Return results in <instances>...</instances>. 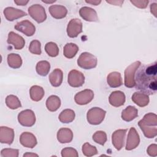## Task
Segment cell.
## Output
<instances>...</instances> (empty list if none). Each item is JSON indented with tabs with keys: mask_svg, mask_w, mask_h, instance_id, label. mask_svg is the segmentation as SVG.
Here are the masks:
<instances>
[{
	"mask_svg": "<svg viewBox=\"0 0 157 157\" xmlns=\"http://www.w3.org/2000/svg\"><path fill=\"white\" fill-rule=\"evenodd\" d=\"M3 13L5 18L10 21H12L15 20L27 15V13L25 12L12 7H7L5 8Z\"/></svg>",
	"mask_w": 157,
	"mask_h": 157,
	"instance_id": "14",
	"label": "cell"
},
{
	"mask_svg": "<svg viewBox=\"0 0 157 157\" xmlns=\"http://www.w3.org/2000/svg\"><path fill=\"white\" fill-rule=\"evenodd\" d=\"M45 51L51 57H56L59 53V48L57 44L53 42H49L45 44Z\"/></svg>",
	"mask_w": 157,
	"mask_h": 157,
	"instance_id": "33",
	"label": "cell"
},
{
	"mask_svg": "<svg viewBox=\"0 0 157 157\" xmlns=\"http://www.w3.org/2000/svg\"><path fill=\"white\" fill-rule=\"evenodd\" d=\"M14 139V131L7 126L0 127V142L1 144H12Z\"/></svg>",
	"mask_w": 157,
	"mask_h": 157,
	"instance_id": "18",
	"label": "cell"
},
{
	"mask_svg": "<svg viewBox=\"0 0 157 157\" xmlns=\"http://www.w3.org/2000/svg\"><path fill=\"white\" fill-rule=\"evenodd\" d=\"M29 50L33 54L40 55L42 53L40 42L37 40H32L29 46Z\"/></svg>",
	"mask_w": 157,
	"mask_h": 157,
	"instance_id": "36",
	"label": "cell"
},
{
	"mask_svg": "<svg viewBox=\"0 0 157 157\" xmlns=\"http://www.w3.org/2000/svg\"><path fill=\"white\" fill-rule=\"evenodd\" d=\"M156 11H157L156 3H152L150 5V12L155 16V17H156Z\"/></svg>",
	"mask_w": 157,
	"mask_h": 157,
	"instance_id": "41",
	"label": "cell"
},
{
	"mask_svg": "<svg viewBox=\"0 0 157 157\" xmlns=\"http://www.w3.org/2000/svg\"><path fill=\"white\" fill-rule=\"evenodd\" d=\"M75 112L71 109H64L59 115L58 119L63 123H69L75 118Z\"/></svg>",
	"mask_w": 157,
	"mask_h": 157,
	"instance_id": "30",
	"label": "cell"
},
{
	"mask_svg": "<svg viewBox=\"0 0 157 157\" xmlns=\"http://www.w3.org/2000/svg\"><path fill=\"white\" fill-rule=\"evenodd\" d=\"M80 17L85 21L97 22L99 21V18L96 11L89 7L84 6L79 10Z\"/></svg>",
	"mask_w": 157,
	"mask_h": 157,
	"instance_id": "15",
	"label": "cell"
},
{
	"mask_svg": "<svg viewBox=\"0 0 157 157\" xmlns=\"http://www.w3.org/2000/svg\"><path fill=\"white\" fill-rule=\"evenodd\" d=\"M82 23L78 18H73L70 20L67 26V34L69 37L74 38L82 32Z\"/></svg>",
	"mask_w": 157,
	"mask_h": 157,
	"instance_id": "9",
	"label": "cell"
},
{
	"mask_svg": "<svg viewBox=\"0 0 157 157\" xmlns=\"http://www.w3.org/2000/svg\"><path fill=\"white\" fill-rule=\"evenodd\" d=\"M106 2L107 3H109V4H112V5L121 6L124 1H106Z\"/></svg>",
	"mask_w": 157,
	"mask_h": 157,
	"instance_id": "42",
	"label": "cell"
},
{
	"mask_svg": "<svg viewBox=\"0 0 157 157\" xmlns=\"http://www.w3.org/2000/svg\"><path fill=\"white\" fill-rule=\"evenodd\" d=\"M48 11L52 17L56 19H62L67 13V9L62 5H52L48 7Z\"/></svg>",
	"mask_w": 157,
	"mask_h": 157,
	"instance_id": "20",
	"label": "cell"
},
{
	"mask_svg": "<svg viewBox=\"0 0 157 157\" xmlns=\"http://www.w3.org/2000/svg\"><path fill=\"white\" fill-rule=\"evenodd\" d=\"M130 2L139 9H145L147 7L149 1L148 0H131Z\"/></svg>",
	"mask_w": 157,
	"mask_h": 157,
	"instance_id": "39",
	"label": "cell"
},
{
	"mask_svg": "<svg viewBox=\"0 0 157 157\" xmlns=\"http://www.w3.org/2000/svg\"><path fill=\"white\" fill-rule=\"evenodd\" d=\"M78 51V47L74 43H67L63 48L64 56L69 59L74 58Z\"/></svg>",
	"mask_w": 157,
	"mask_h": 157,
	"instance_id": "29",
	"label": "cell"
},
{
	"mask_svg": "<svg viewBox=\"0 0 157 157\" xmlns=\"http://www.w3.org/2000/svg\"><path fill=\"white\" fill-rule=\"evenodd\" d=\"M49 81L51 85L54 87H58L61 85L63 79V72L58 68L54 69L49 75Z\"/></svg>",
	"mask_w": 157,
	"mask_h": 157,
	"instance_id": "24",
	"label": "cell"
},
{
	"mask_svg": "<svg viewBox=\"0 0 157 157\" xmlns=\"http://www.w3.org/2000/svg\"><path fill=\"white\" fill-rule=\"evenodd\" d=\"M138 125L144 136L148 138H154L157 135V115L154 113H148L138 122Z\"/></svg>",
	"mask_w": 157,
	"mask_h": 157,
	"instance_id": "2",
	"label": "cell"
},
{
	"mask_svg": "<svg viewBox=\"0 0 157 157\" xmlns=\"http://www.w3.org/2000/svg\"><path fill=\"white\" fill-rule=\"evenodd\" d=\"M67 82L72 87L82 86L85 82V76L80 71L75 69L71 70L68 74Z\"/></svg>",
	"mask_w": 157,
	"mask_h": 157,
	"instance_id": "8",
	"label": "cell"
},
{
	"mask_svg": "<svg viewBox=\"0 0 157 157\" xmlns=\"http://www.w3.org/2000/svg\"><path fill=\"white\" fill-rule=\"evenodd\" d=\"M7 42L9 44L12 45L16 50L22 49L25 45V40L23 37L13 31H10L8 34Z\"/></svg>",
	"mask_w": 157,
	"mask_h": 157,
	"instance_id": "16",
	"label": "cell"
},
{
	"mask_svg": "<svg viewBox=\"0 0 157 157\" xmlns=\"http://www.w3.org/2000/svg\"><path fill=\"white\" fill-rule=\"evenodd\" d=\"M125 101V94L121 91H113L109 97V102L110 104L115 107L123 105L124 104Z\"/></svg>",
	"mask_w": 157,
	"mask_h": 157,
	"instance_id": "19",
	"label": "cell"
},
{
	"mask_svg": "<svg viewBox=\"0 0 157 157\" xmlns=\"http://www.w3.org/2000/svg\"><path fill=\"white\" fill-rule=\"evenodd\" d=\"M45 94L44 90L42 87L38 85H33L29 90L31 99L36 102L40 101Z\"/></svg>",
	"mask_w": 157,
	"mask_h": 157,
	"instance_id": "27",
	"label": "cell"
},
{
	"mask_svg": "<svg viewBox=\"0 0 157 157\" xmlns=\"http://www.w3.org/2000/svg\"><path fill=\"white\" fill-rule=\"evenodd\" d=\"M106 112L99 107L90 109L86 114V119L90 124L98 125L102 123L105 116Z\"/></svg>",
	"mask_w": 157,
	"mask_h": 157,
	"instance_id": "5",
	"label": "cell"
},
{
	"mask_svg": "<svg viewBox=\"0 0 157 157\" xmlns=\"http://www.w3.org/2000/svg\"><path fill=\"white\" fill-rule=\"evenodd\" d=\"M148 155L150 156H157V145L155 144H151L148 146L147 150Z\"/></svg>",
	"mask_w": 157,
	"mask_h": 157,
	"instance_id": "40",
	"label": "cell"
},
{
	"mask_svg": "<svg viewBox=\"0 0 157 157\" xmlns=\"http://www.w3.org/2000/svg\"><path fill=\"white\" fill-rule=\"evenodd\" d=\"M62 157H78L77 151L72 147H66L62 149L61 152Z\"/></svg>",
	"mask_w": 157,
	"mask_h": 157,
	"instance_id": "37",
	"label": "cell"
},
{
	"mask_svg": "<svg viewBox=\"0 0 157 157\" xmlns=\"http://www.w3.org/2000/svg\"><path fill=\"white\" fill-rule=\"evenodd\" d=\"M131 99L134 103L140 107L147 106L150 101L148 95L141 91H137L133 93Z\"/></svg>",
	"mask_w": 157,
	"mask_h": 157,
	"instance_id": "22",
	"label": "cell"
},
{
	"mask_svg": "<svg viewBox=\"0 0 157 157\" xmlns=\"http://www.w3.org/2000/svg\"><path fill=\"white\" fill-rule=\"evenodd\" d=\"M141 65L139 61H136L128 66L124 71V84L127 88H132L135 86V74L139 67Z\"/></svg>",
	"mask_w": 157,
	"mask_h": 157,
	"instance_id": "3",
	"label": "cell"
},
{
	"mask_svg": "<svg viewBox=\"0 0 157 157\" xmlns=\"http://www.w3.org/2000/svg\"><path fill=\"white\" fill-rule=\"evenodd\" d=\"M6 104L10 109L15 110L21 107V102L17 96L10 94L6 98Z\"/></svg>",
	"mask_w": 157,
	"mask_h": 157,
	"instance_id": "32",
	"label": "cell"
},
{
	"mask_svg": "<svg viewBox=\"0 0 157 157\" xmlns=\"http://www.w3.org/2000/svg\"><path fill=\"white\" fill-rule=\"evenodd\" d=\"M61 105V100L56 95L50 96L46 101V107L50 112L56 111Z\"/></svg>",
	"mask_w": 157,
	"mask_h": 157,
	"instance_id": "26",
	"label": "cell"
},
{
	"mask_svg": "<svg viewBox=\"0 0 157 157\" xmlns=\"http://www.w3.org/2000/svg\"><path fill=\"white\" fill-rule=\"evenodd\" d=\"M19 150L13 148H4L1 151L2 157H18Z\"/></svg>",
	"mask_w": 157,
	"mask_h": 157,
	"instance_id": "38",
	"label": "cell"
},
{
	"mask_svg": "<svg viewBox=\"0 0 157 157\" xmlns=\"http://www.w3.org/2000/svg\"><path fill=\"white\" fill-rule=\"evenodd\" d=\"M85 2L86 3H88V4L94 5V6H98L101 2V1H98V0H88V1H87V0H86Z\"/></svg>",
	"mask_w": 157,
	"mask_h": 157,
	"instance_id": "44",
	"label": "cell"
},
{
	"mask_svg": "<svg viewBox=\"0 0 157 157\" xmlns=\"http://www.w3.org/2000/svg\"><path fill=\"white\" fill-rule=\"evenodd\" d=\"M93 140L97 144L104 145L107 141V134L104 131H98L93 135Z\"/></svg>",
	"mask_w": 157,
	"mask_h": 157,
	"instance_id": "35",
	"label": "cell"
},
{
	"mask_svg": "<svg viewBox=\"0 0 157 157\" xmlns=\"http://www.w3.org/2000/svg\"><path fill=\"white\" fill-rule=\"evenodd\" d=\"M107 82L111 88H117L123 85L121 74L118 72H112L107 77Z\"/></svg>",
	"mask_w": 157,
	"mask_h": 157,
	"instance_id": "23",
	"label": "cell"
},
{
	"mask_svg": "<svg viewBox=\"0 0 157 157\" xmlns=\"http://www.w3.org/2000/svg\"><path fill=\"white\" fill-rule=\"evenodd\" d=\"M157 63L140 66L135 74V87L148 95L154 94L157 90Z\"/></svg>",
	"mask_w": 157,
	"mask_h": 157,
	"instance_id": "1",
	"label": "cell"
},
{
	"mask_svg": "<svg viewBox=\"0 0 157 157\" xmlns=\"http://www.w3.org/2000/svg\"><path fill=\"white\" fill-rule=\"evenodd\" d=\"M20 142L25 147L33 148L37 144L36 136L29 132H24L20 136Z\"/></svg>",
	"mask_w": 157,
	"mask_h": 157,
	"instance_id": "17",
	"label": "cell"
},
{
	"mask_svg": "<svg viewBox=\"0 0 157 157\" xmlns=\"http://www.w3.org/2000/svg\"><path fill=\"white\" fill-rule=\"evenodd\" d=\"M138 116V110L132 105L126 107L121 112V118L125 121H131Z\"/></svg>",
	"mask_w": 157,
	"mask_h": 157,
	"instance_id": "25",
	"label": "cell"
},
{
	"mask_svg": "<svg viewBox=\"0 0 157 157\" xmlns=\"http://www.w3.org/2000/svg\"><path fill=\"white\" fill-rule=\"evenodd\" d=\"M7 64L13 69L20 68L22 65V59L18 54L10 53L7 55Z\"/></svg>",
	"mask_w": 157,
	"mask_h": 157,
	"instance_id": "28",
	"label": "cell"
},
{
	"mask_svg": "<svg viewBox=\"0 0 157 157\" xmlns=\"http://www.w3.org/2000/svg\"><path fill=\"white\" fill-rule=\"evenodd\" d=\"M82 153L83 154L88 157L93 156L96 154H98V150L96 147L91 145L88 142H85L82 145Z\"/></svg>",
	"mask_w": 157,
	"mask_h": 157,
	"instance_id": "34",
	"label": "cell"
},
{
	"mask_svg": "<svg viewBox=\"0 0 157 157\" xmlns=\"http://www.w3.org/2000/svg\"><path fill=\"white\" fill-rule=\"evenodd\" d=\"M29 15L38 23L44 22L47 19V14L45 8L38 4L31 6L28 9Z\"/></svg>",
	"mask_w": 157,
	"mask_h": 157,
	"instance_id": "6",
	"label": "cell"
},
{
	"mask_svg": "<svg viewBox=\"0 0 157 157\" xmlns=\"http://www.w3.org/2000/svg\"><path fill=\"white\" fill-rule=\"evenodd\" d=\"M126 132V129H120L113 132L112 135V142L113 145L117 150H120L123 147Z\"/></svg>",
	"mask_w": 157,
	"mask_h": 157,
	"instance_id": "13",
	"label": "cell"
},
{
	"mask_svg": "<svg viewBox=\"0 0 157 157\" xmlns=\"http://www.w3.org/2000/svg\"><path fill=\"white\" fill-rule=\"evenodd\" d=\"M140 143V137L136 129L134 127H131L129 131L126 140L125 149L126 150H132L139 145Z\"/></svg>",
	"mask_w": 157,
	"mask_h": 157,
	"instance_id": "11",
	"label": "cell"
},
{
	"mask_svg": "<svg viewBox=\"0 0 157 157\" xmlns=\"http://www.w3.org/2000/svg\"><path fill=\"white\" fill-rule=\"evenodd\" d=\"M18 121L19 123L23 126H33L36 122L34 112L31 109L22 110L18 115Z\"/></svg>",
	"mask_w": 157,
	"mask_h": 157,
	"instance_id": "7",
	"label": "cell"
},
{
	"mask_svg": "<svg viewBox=\"0 0 157 157\" xmlns=\"http://www.w3.org/2000/svg\"><path fill=\"white\" fill-rule=\"evenodd\" d=\"M29 1L24 0H15L14 2L18 6H26L28 3Z\"/></svg>",
	"mask_w": 157,
	"mask_h": 157,
	"instance_id": "43",
	"label": "cell"
},
{
	"mask_svg": "<svg viewBox=\"0 0 157 157\" xmlns=\"http://www.w3.org/2000/svg\"><path fill=\"white\" fill-rule=\"evenodd\" d=\"M56 137L61 144L69 143L72 140L73 132L69 128H62L58 130Z\"/></svg>",
	"mask_w": 157,
	"mask_h": 157,
	"instance_id": "21",
	"label": "cell"
},
{
	"mask_svg": "<svg viewBox=\"0 0 157 157\" xmlns=\"http://www.w3.org/2000/svg\"><path fill=\"white\" fill-rule=\"evenodd\" d=\"M14 28L23 33L26 36H32L34 34L36 31V27L30 21L28 20H23L18 22L15 26Z\"/></svg>",
	"mask_w": 157,
	"mask_h": 157,
	"instance_id": "10",
	"label": "cell"
},
{
	"mask_svg": "<svg viewBox=\"0 0 157 157\" xmlns=\"http://www.w3.org/2000/svg\"><path fill=\"white\" fill-rule=\"evenodd\" d=\"M50 69V64L45 60L39 61L36 66L37 73L41 76H46Z\"/></svg>",
	"mask_w": 157,
	"mask_h": 157,
	"instance_id": "31",
	"label": "cell"
},
{
	"mask_svg": "<svg viewBox=\"0 0 157 157\" xmlns=\"http://www.w3.org/2000/svg\"><path fill=\"white\" fill-rule=\"evenodd\" d=\"M98 59L93 54L88 52H83L77 59L78 66L84 69H91L97 66Z\"/></svg>",
	"mask_w": 157,
	"mask_h": 157,
	"instance_id": "4",
	"label": "cell"
},
{
	"mask_svg": "<svg viewBox=\"0 0 157 157\" xmlns=\"http://www.w3.org/2000/svg\"><path fill=\"white\" fill-rule=\"evenodd\" d=\"M94 98V93L91 90L85 89L77 93L74 96V101L78 105H86L90 103Z\"/></svg>",
	"mask_w": 157,
	"mask_h": 157,
	"instance_id": "12",
	"label": "cell"
},
{
	"mask_svg": "<svg viewBox=\"0 0 157 157\" xmlns=\"http://www.w3.org/2000/svg\"><path fill=\"white\" fill-rule=\"evenodd\" d=\"M42 1L44 3H47V4H52V3H53L55 2L56 1L55 0H53V1H45V0H42Z\"/></svg>",
	"mask_w": 157,
	"mask_h": 157,
	"instance_id": "46",
	"label": "cell"
},
{
	"mask_svg": "<svg viewBox=\"0 0 157 157\" xmlns=\"http://www.w3.org/2000/svg\"><path fill=\"white\" fill-rule=\"evenodd\" d=\"M23 156H38V155L37 154H36V153H29V152H27L26 153H25L23 155Z\"/></svg>",
	"mask_w": 157,
	"mask_h": 157,
	"instance_id": "45",
	"label": "cell"
}]
</instances>
